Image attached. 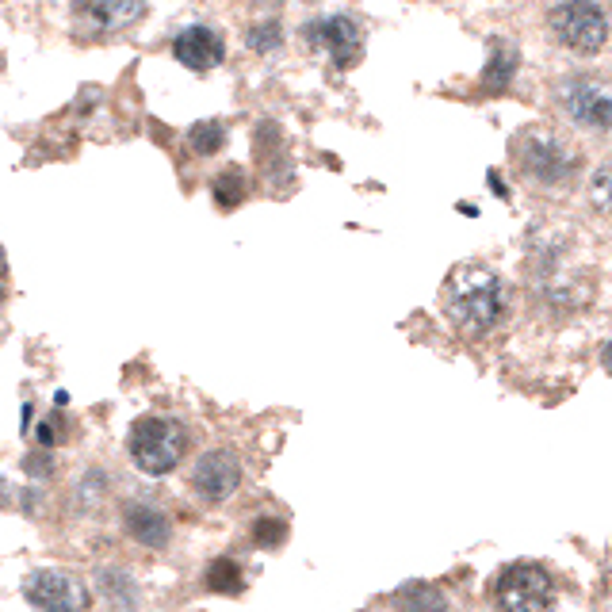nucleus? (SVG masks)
<instances>
[{"instance_id":"1","label":"nucleus","mask_w":612,"mask_h":612,"mask_svg":"<svg viewBox=\"0 0 612 612\" xmlns=\"http://www.w3.org/2000/svg\"><path fill=\"white\" fill-rule=\"evenodd\" d=\"M440 306L463 337H486L505 318V287L482 264H456L444 280Z\"/></svg>"},{"instance_id":"26","label":"nucleus","mask_w":612,"mask_h":612,"mask_svg":"<svg viewBox=\"0 0 612 612\" xmlns=\"http://www.w3.org/2000/svg\"><path fill=\"white\" fill-rule=\"evenodd\" d=\"M0 299H4V291H0Z\"/></svg>"},{"instance_id":"24","label":"nucleus","mask_w":612,"mask_h":612,"mask_svg":"<svg viewBox=\"0 0 612 612\" xmlns=\"http://www.w3.org/2000/svg\"><path fill=\"white\" fill-rule=\"evenodd\" d=\"M601 368H605V372L612 375V341L605 345V349H601Z\"/></svg>"},{"instance_id":"18","label":"nucleus","mask_w":612,"mask_h":612,"mask_svg":"<svg viewBox=\"0 0 612 612\" xmlns=\"http://www.w3.org/2000/svg\"><path fill=\"white\" fill-rule=\"evenodd\" d=\"M245 43H249V50H257V54H268V50H276V46L284 43V27L276 20L257 23V27H249Z\"/></svg>"},{"instance_id":"5","label":"nucleus","mask_w":612,"mask_h":612,"mask_svg":"<svg viewBox=\"0 0 612 612\" xmlns=\"http://www.w3.org/2000/svg\"><path fill=\"white\" fill-rule=\"evenodd\" d=\"M555 104L574 131L605 134L612 131V88L590 77H567L555 85Z\"/></svg>"},{"instance_id":"25","label":"nucleus","mask_w":612,"mask_h":612,"mask_svg":"<svg viewBox=\"0 0 612 612\" xmlns=\"http://www.w3.org/2000/svg\"><path fill=\"white\" fill-rule=\"evenodd\" d=\"M4 268H8V261H4V249H0V276H4Z\"/></svg>"},{"instance_id":"8","label":"nucleus","mask_w":612,"mask_h":612,"mask_svg":"<svg viewBox=\"0 0 612 612\" xmlns=\"http://www.w3.org/2000/svg\"><path fill=\"white\" fill-rule=\"evenodd\" d=\"M73 16L88 35H119L146 16V0H73Z\"/></svg>"},{"instance_id":"22","label":"nucleus","mask_w":612,"mask_h":612,"mask_svg":"<svg viewBox=\"0 0 612 612\" xmlns=\"http://www.w3.org/2000/svg\"><path fill=\"white\" fill-rule=\"evenodd\" d=\"M35 440H39V444H43V448H50V444H54V425H50V421H43V425H39V429H35Z\"/></svg>"},{"instance_id":"11","label":"nucleus","mask_w":612,"mask_h":612,"mask_svg":"<svg viewBox=\"0 0 612 612\" xmlns=\"http://www.w3.org/2000/svg\"><path fill=\"white\" fill-rule=\"evenodd\" d=\"M173 58L180 62V66L196 69V73H207V69L222 66V58H226V43H222L219 31H211V27H188V31L176 35Z\"/></svg>"},{"instance_id":"10","label":"nucleus","mask_w":612,"mask_h":612,"mask_svg":"<svg viewBox=\"0 0 612 612\" xmlns=\"http://www.w3.org/2000/svg\"><path fill=\"white\" fill-rule=\"evenodd\" d=\"M310 43H318L333 58V66L349 69L360 62L364 54V35H360V23L349 20V16H329V20L306 27Z\"/></svg>"},{"instance_id":"19","label":"nucleus","mask_w":612,"mask_h":612,"mask_svg":"<svg viewBox=\"0 0 612 612\" xmlns=\"http://www.w3.org/2000/svg\"><path fill=\"white\" fill-rule=\"evenodd\" d=\"M287 540V525L280 517H261L253 521V544L257 547H280Z\"/></svg>"},{"instance_id":"21","label":"nucleus","mask_w":612,"mask_h":612,"mask_svg":"<svg viewBox=\"0 0 612 612\" xmlns=\"http://www.w3.org/2000/svg\"><path fill=\"white\" fill-rule=\"evenodd\" d=\"M23 467H27V475H39V479H46V475H54V459L46 456H39V452H35V456H27V463H23Z\"/></svg>"},{"instance_id":"17","label":"nucleus","mask_w":612,"mask_h":612,"mask_svg":"<svg viewBox=\"0 0 612 612\" xmlns=\"http://www.w3.org/2000/svg\"><path fill=\"white\" fill-rule=\"evenodd\" d=\"M188 142H192V150L199 157H211V153H219L226 146V127L222 123H196L192 134H188Z\"/></svg>"},{"instance_id":"20","label":"nucleus","mask_w":612,"mask_h":612,"mask_svg":"<svg viewBox=\"0 0 612 612\" xmlns=\"http://www.w3.org/2000/svg\"><path fill=\"white\" fill-rule=\"evenodd\" d=\"M590 199L597 211H612V165H601L590 176Z\"/></svg>"},{"instance_id":"12","label":"nucleus","mask_w":612,"mask_h":612,"mask_svg":"<svg viewBox=\"0 0 612 612\" xmlns=\"http://www.w3.org/2000/svg\"><path fill=\"white\" fill-rule=\"evenodd\" d=\"M123 528H127L131 540H138V544H146V547H165L169 544V536H173L165 513H157L153 505H127V509H123Z\"/></svg>"},{"instance_id":"3","label":"nucleus","mask_w":612,"mask_h":612,"mask_svg":"<svg viewBox=\"0 0 612 612\" xmlns=\"http://www.w3.org/2000/svg\"><path fill=\"white\" fill-rule=\"evenodd\" d=\"M547 35L570 54L593 58V54H601L609 46L612 23L605 16V8L593 4V0H559L547 12Z\"/></svg>"},{"instance_id":"16","label":"nucleus","mask_w":612,"mask_h":612,"mask_svg":"<svg viewBox=\"0 0 612 612\" xmlns=\"http://www.w3.org/2000/svg\"><path fill=\"white\" fill-rule=\"evenodd\" d=\"M215 203H219L222 211H234L241 199H245V176L241 169H226L222 176H215Z\"/></svg>"},{"instance_id":"9","label":"nucleus","mask_w":612,"mask_h":612,"mask_svg":"<svg viewBox=\"0 0 612 612\" xmlns=\"http://www.w3.org/2000/svg\"><path fill=\"white\" fill-rule=\"evenodd\" d=\"M27 601L35 609H50V612H69V609H85L88 593L81 590V582L66 574V570H39L27 578Z\"/></svg>"},{"instance_id":"14","label":"nucleus","mask_w":612,"mask_h":612,"mask_svg":"<svg viewBox=\"0 0 612 612\" xmlns=\"http://www.w3.org/2000/svg\"><path fill=\"white\" fill-rule=\"evenodd\" d=\"M207 590L215 593H241L245 590V574L234 559H215L211 567H207Z\"/></svg>"},{"instance_id":"6","label":"nucleus","mask_w":612,"mask_h":612,"mask_svg":"<svg viewBox=\"0 0 612 612\" xmlns=\"http://www.w3.org/2000/svg\"><path fill=\"white\" fill-rule=\"evenodd\" d=\"M494 597L502 609L513 612H540L555 605V590H551V578L532 563H517V567L502 570Z\"/></svg>"},{"instance_id":"4","label":"nucleus","mask_w":612,"mask_h":612,"mask_svg":"<svg viewBox=\"0 0 612 612\" xmlns=\"http://www.w3.org/2000/svg\"><path fill=\"white\" fill-rule=\"evenodd\" d=\"M131 459L146 475H169L188 452V433L173 417H138L127 437Z\"/></svg>"},{"instance_id":"23","label":"nucleus","mask_w":612,"mask_h":612,"mask_svg":"<svg viewBox=\"0 0 612 612\" xmlns=\"http://www.w3.org/2000/svg\"><path fill=\"white\" fill-rule=\"evenodd\" d=\"M8 505H16V490L8 479H0V509H8Z\"/></svg>"},{"instance_id":"13","label":"nucleus","mask_w":612,"mask_h":612,"mask_svg":"<svg viewBox=\"0 0 612 612\" xmlns=\"http://www.w3.org/2000/svg\"><path fill=\"white\" fill-rule=\"evenodd\" d=\"M513 73H517V50L505 43H494V54H490V66L482 73V85L490 88V92H502L509 81H513Z\"/></svg>"},{"instance_id":"2","label":"nucleus","mask_w":612,"mask_h":612,"mask_svg":"<svg viewBox=\"0 0 612 612\" xmlns=\"http://www.w3.org/2000/svg\"><path fill=\"white\" fill-rule=\"evenodd\" d=\"M513 165L536 188H563L578 173V150L547 127H525L513 138Z\"/></svg>"},{"instance_id":"7","label":"nucleus","mask_w":612,"mask_h":612,"mask_svg":"<svg viewBox=\"0 0 612 612\" xmlns=\"http://www.w3.org/2000/svg\"><path fill=\"white\" fill-rule=\"evenodd\" d=\"M241 486V463L234 452L215 448V452H203L199 463L192 467V490H196L203 502L219 505L226 498H234V490Z\"/></svg>"},{"instance_id":"15","label":"nucleus","mask_w":612,"mask_h":612,"mask_svg":"<svg viewBox=\"0 0 612 612\" xmlns=\"http://www.w3.org/2000/svg\"><path fill=\"white\" fill-rule=\"evenodd\" d=\"M96 586L104 597H111V605H134V582L123 570H96Z\"/></svg>"}]
</instances>
